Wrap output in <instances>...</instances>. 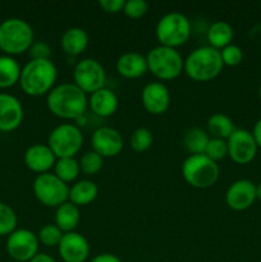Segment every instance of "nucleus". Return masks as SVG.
Listing matches in <instances>:
<instances>
[{
	"instance_id": "nucleus-34",
	"label": "nucleus",
	"mask_w": 261,
	"mask_h": 262,
	"mask_svg": "<svg viewBox=\"0 0 261 262\" xmlns=\"http://www.w3.org/2000/svg\"><path fill=\"white\" fill-rule=\"evenodd\" d=\"M220 56L224 66L228 67H237L241 64L243 59V51L240 46L230 43V45L225 46L224 49L220 50Z\"/></svg>"
},
{
	"instance_id": "nucleus-15",
	"label": "nucleus",
	"mask_w": 261,
	"mask_h": 262,
	"mask_svg": "<svg viewBox=\"0 0 261 262\" xmlns=\"http://www.w3.org/2000/svg\"><path fill=\"white\" fill-rule=\"evenodd\" d=\"M256 200V186L248 179L233 182L225 193L228 207L234 211H243L253 205Z\"/></svg>"
},
{
	"instance_id": "nucleus-43",
	"label": "nucleus",
	"mask_w": 261,
	"mask_h": 262,
	"mask_svg": "<svg viewBox=\"0 0 261 262\" xmlns=\"http://www.w3.org/2000/svg\"><path fill=\"white\" fill-rule=\"evenodd\" d=\"M129 262H130V261H129Z\"/></svg>"
},
{
	"instance_id": "nucleus-33",
	"label": "nucleus",
	"mask_w": 261,
	"mask_h": 262,
	"mask_svg": "<svg viewBox=\"0 0 261 262\" xmlns=\"http://www.w3.org/2000/svg\"><path fill=\"white\" fill-rule=\"evenodd\" d=\"M205 155L211 159L212 161L223 160L225 156H228V145L227 140H220V138L210 137L209 143L205 150Z\"/></svg>"
},
{
	"instance_id": "nucleus-13",
	"label": "nucleus",
	"mask_w": 261,
	"mask_h": 262,
	"mask_svg": "<svg viewBox=\"0 0 261 262\" xmlns=\"http://www.w3.org/2000/svg\"><path fill=\"white\" fill-rule=\"evenodd\" d=\"M92 151L101 158H114L122 152L124 141L122 135L112 127H99L94 130L91 137Z\"/></svg>"
},
{
	"instance_id": "nucleus-16",
	"label": "nucleus",
	"mask_w": 261,
	"mask_h": 262,
	"mask_svg": "<svg viewBox=\"0 0 261 262\" xmlns=\"http://www.w3.org/2000/svg\"><path fill=\"white\" fill-rule=\"evenodd\" d=\"M58 251L64 262H84L90 256V245L79 233H64Z\"/></svg>"
},
{
	"instance_id": "nucleus-35",
	"label": "nucleus",
	"mask_w": 261,
	"mask_h": 262,
	"mask_svg": "<svg viewBox=\"0 0 261 262\" xmlns=\"http://www.w3.org/2000/svg\"><path fill=\"white\" fill-rule=\"evenodd\" d=\"M147 10L148 3L145 0H128L124 2V8H123V13L132 19H140L147 13Z\"/></svg>"
},
{
	"instance_id": "nucleus-21",
	"label": "nucleus",
	"mask_w": 261,
	"mask_h": 262,
	"mask_svg": "<svg viewBox=\"0 0 261 262\" xmlns=\"http://www.w3.org/2000/svg\"><path fill=\"white\" fill-rule=\"evenodd\" d=\"M89 35L81 27H71L63 33L60 40L61 49L66 54L72 56H78L89 46Z\"/></svg>"
},
{
	"instance_id": "nucleus-10",
	"label": "nucleus",
	"mask_w": 261,
	"mask_h": 262,
	"mask_svg": "<svg viewBox=\"0 0 261 262\" xmlns=\"http://www.w3.org/2000/svg\"><path fill=\"white\" fill-rule=\"evenodd\" d=\"M73 83L84 94H94L104 89L106 82V73L104 67L96 59L86 58L76 64L73 71Z\"/></svg>"
},
{
	"instance_id": "nucleus-11",
	"label": "nucleus",
	"mask_w": 261,
	"mask_h": 262,
	"mask_svg": "<svg viewBox=\"0 0 261 262\" xmlns=\"http://www.w3.org/2000/svg\"><path fill=\"white\" fill-rule=\"evenodd\" d=\"M38 238L28 229H15L8 235L7 252L14 261L30 262L38 253Z\"/></svg>"
},
{
	"instance_id": "nucleus-24",
	"label": "nucleus",
	"mask_w": 261,
	"mask_h": 262,
	"mask_svg": "<svg viewBox=\"0 0 261 262\" xmlns=\"http://www.w3.org/2000/svg\"><path fill=\"white\" fill-rule=\"evenodd\" d=\"M233 36V27L225 20H216L207 30V41L210 46L219 51L232 43Z\"/></svg>"
},
{
	"instance_id": "nucleus-2",
	"label": "nucleus",
	"mask_w": 261,
	"mask_h": 262,
	"mask_svg": "<svg viewBox=\"0 0 261 262\" xmlns=\"http://www.w3.org/2000/svg\"><path fill=\"white\" fill-rule=\"evenodd\" d=\"M58 69L55 64L48 60L31 59L20 71L19 84L26 95L32 97L48 95L55 87Z\"/></svg>"
},
{
	"instance_id": "nucleus-17",
	"label": "nucleus",
	"mask_w": 261,
	"mask_h": 262,
	"mask_svg": "<svg viewBox=\"0 0 261 262\" xmlns=\"http://www.w3.org/2000/svg\"><path fill=\"white\" fill-rule=\"evenodd\" d=\"M23 120V106L19 100L9 94H0V130H15Z\"/></svg>"
},
{
	"instance_id": "nucleus-19",
	"label": "nucleus",
	"mask_w": 261,
	"mask_h": 262,
	"mask_svg": "<svg viewBox=\"0 0 261 262\" xmlns=\"http://www.w3.org/2000/svg\"><path fill=\"white\" fill-rule=\"evenodd\" d=\"M147 71L148 68L146 56L140 53H136V51L122 54L117 60V72L124 78H140Z\"/></svg>"
},
{
	"instance_id": "nucleus-7",
	"label": "nucleus",
	"mask_w": 261,
	"mask_h": 262,
	"mask_svg": "<svg viewBox=\"0 0 261 262\" xmlns=\"http://www.w3.org/2000/svg\"><path fill=\"white\" fill-rule=\"evenodd\" d=\"M191 22L186 15L171 12L159 19L155 33L160 45L177 49L187 42L191 36Z\"/></svg>"
},
{
	"instance_id": "nucleus-3",
	"label": "nucleus",
	"mask_w": 261,
	"mask_h": 262,
	"mask_svg": "<svg viewBox=\"0 0 261 262\" xmlns=\"http://www.w3.org/2000/svg\"><path fill=\"white\" fill-rule=\"evenodd\" d=\"M223 68L224 64L220 51L210 45L194 49L184 59V72L196 82H207L216 78Z\"/></svg>"
},
{
	"instance_id": "nucleus-8",
	"label": "nucleus",
	"mask_w": 261,
	"mask_h": 262,
	"mask_svg": "<svg viewBox=\"0 0 261 262\" xmlns=\"http://www.w3.org/2000/svg\"><path fill=\"white\" fill-rule=\"evenodd\" d=\"M48 146L56 159L74 158L83 146V135L77 125L59 124L49 135Z\"/></svg>"
},
{
	"instance_id": "nucleus-14",
	"label": "nucleus",
	"mask_w": 261,
	"mask_h": 262,
	"mask_svg": "<svg viewBox=\"0 0 261 262\" xmlns=\"http://www.w3.org/2000/svg\"><path fill=\"white\" fill-rule=\"evenodd\" d=\"M142 105L153 115H161L170 106V92L161 82H151L141 92Z\"/></svg>"
},
{
	"instance_id": "nucleus-32",
	"label": "nucleus",
	"mask_w": 261,
	"mask_h": 262,
	"mask_svg": "<svg viewBox=\"0 0 261 262\" xmlns=\"http://www.w3.org/2000/svg\"><path fill=\"white\" fill-rule=\"evenodd\" d=\"M64 233L55 224H46L38 232V242L46 247H55L59 246Z\"/></svg>"
},
{
	"instance_id": "nucleus-42",
	"label": "nucleus",
	"mask_w": 261,
	"mask_h": 262,
	"mask_svg": "<svg viewBox=\"0 0 261 262\" xmlns=\"http://www.w3.org/2000/svg\"><path fill=\"white\" fill-rule=\"evenodd\" d=\"M258 97H260V100H261V84H260V87H258Z\"/></svg>"
},
{
	"instance_id": "nucleus-4",
	"label": "nucleus",
	"mask_w": 261,
	"mask_h": 262,
	"mask_svg": "<svg viewBox=\"0 0 261 262\" xmlns=\"http://www.w3.org/2000/svg\"><path fill=\"white\" fill-rule=\"evenodd\" d=\"M33 43L32 27L20 18H9L0 23V50L5 55H19Z\"/></svg>"
},
{
	"instance_id": "nucleus-1",
	"label": "nucleus",
	"mask_w": 261,
	"mask_h": 262,
	"mask_svg": "<svg viewBox=\"0 0 261 262\" xmlns=\"http://www.w3.org/2000/svg\"><path fill=\"white\" fill-rule=\"evenodd\" d=\"M46 105L55 117L73 120L83 115L89 105V99L87 95L74 83H60L49 92Z\"/></svg>"
},
{
	"instance_id": "nucleus-29",
	"label": "nucleus",
	"mask_w": 261,
	"mask_h": 262,
	"mask_svg": "<svg viewBox=\"0 0 261 262\" xmlns=\"http://www.w3.org/2000/svg\"><path fill=\"white\" fill-rule=\"evenodd\" d=\"M17 215L9 205L0 202V237L9 235L17 228Z\"/></svg>"
},
{
	"instance_id": "nucleus-22",
	"label": "nucleus",
	"mask_w": 261,
	"mask_h": 262,
	"mask_svg": "<svg viewBox=\"0 0 261 262\" xmlns=\"http://www.w3.org/2000/svg\"><path fill=\"white\" fill-rule=\"evenodd\" d=\"M79 220H81L79 207L72 202L67 201L59 207H56L55 223L54 224L63 233L74 232V229L78 227Z\"/></svg>"
},
{
	"instance_id": "nucleus-36",
	"label": "nucleus",
	"mask_w": 261,
	"mask_h": 262,
	"mask_svg": "<svg viewBox=\"0 0 261 262\" xmlns=\"http://www.w3.org/2000/svg\"><path fill=\"white\" fill-rule=\"evenodd\" d=\"M30 55L32 60H48L50 59L51 50L50 46L44 41H37L33 42L30 48Z\"/></svg>"
},
{
	"instance_id": "nucleus-9",
	"label": "nucleus",
	"mask_w": 261,
	"mask_h": 262,
	"mask_svg": "<svg viewBox=\"0 0 261 262\" xmlns=\"http://www.w3.org/2000/svg\"><path fill=\"white\" fill-rule=\"evenodd\" d=\"M33 194L48 207H59L69 199V187L54 173L40 174L33 181Z\"/></svg>"
},
{
	"instance_id": "nucleus-41",
	"label": "nucleus",
	"mask_w": 261,
	"mask_h": 262,
	"mask_svg": "<svg viewBox=\"0 0 261 262\" xmlns=\"http://www.w3.org/2000/svg\"><path fill=\"white\" fill-rule=\"evenodd\" d=\"M256 199H258L261 201V183H258L256 186Z\"/></svg>"
},
{
	"instance_id": "nucleus-30",
	"label": "nucleus",
	"mask_w": 261,
	"mask_h": 262,
	"mask_svg": "<svg viewBox=\"0 0 261 262\" xmlns=\"http://www.w3.org/2000/svg\"><path fill=\"white\" fill-rule=\"evenodd\" d=\"M154 142V136L150 129L145 127H140L137 129L133 130L132 136H130V147L133 151L141 154L147 151L151 147Z\"/></svg>"
},
{
	"instance_id": "nucleus-27",
	"label": "nucleus",
	"mask_w": 261,
	"mask_h": 262,
	"mask_svg": "<svg viewBox=\"0 0 261 262\" xmlns=\"http://www.w3.org/2000/svg\"><path fill=\"white\" fill-rule=\"evenodd\" d=\"M209 135L201 128H189L183 136V145L191 155H202L205 154L206 146L209 143Z\"/></svg>"
},
{
	"instance_id": "nucleus-5",
	"label": "nucleus",
	"mask_w": 261,
	"mask_h": 262,
	"mask_svg": "<svg viewBox=\"0 0 261 262\" xmlns=\"http://www.w3.org/2000/svg\"><path fill=\"white\" fill-rule=\"evenodd\" d=\"M147 68L160 81H171L184 71V59L177 49L159 45L146 55Z\"/></svg>"
},
{
	"instance_id": "nucleus-12",
	"label": "nucleus",
	"mask_w": 261,
	"mask_h": 262,
	"mask_svg": "<svg viewBox=\"0 0 261 262\" xmlns=\"http://www.w3.org/2000/svg\"><path fill=\"white\" fill-rule=\"evenodd\" d=\"M228 156L240 165H246L255 159L257 145L252 133L246 129H234L227 140Z\"/></svg>"
},
{
	"instance_id": "nucleus-40",
	"label": "nucleus",
	"mask_w": 261,
	"mask_h": 262,
	"mask_svg": "<svg viewBox=\"0 0 261 262\" xmlns=\"http://www.w3.org/2000/svg\"><path fill=\"white\" fill-rule=\"evenodd\" d=\"M30 262H56L55 258L51 257L48 253H40L38 252L35 257L32 258Z\"/></svg>"
},
{
	"instance_id": "nucleus-6",
	"label": "nucleus",
	"mask_w": 261,
	"mask_h": 262,
	"mask_svg": "<svg viewBox=\"0 0 261 262\" xmlns=\"http://www.w3.org/2000/svg\"><path fill=\"white\" fill-rule=\"evenodd\" d=\"M182 176L193 188L206 189L219 179V166L205 154L189 155L182 164Z\"/></svg>"
},
{
	"instance_id": "nucleus-18",
	"label": "nucleus",
	"mask_w": 261,
	"mask_h": 262,
	"mask_svg": "<svg viewBox=\"0 0 261 262\" xmlns=\"http://www.w3.org/2000/svg\"><path fill=\"white\" fill-rule=\"evenodd\" d=\"M25 164L31 171L40 174L49 173L56 163V158L48 145L35 143L30 146L25 152Z\"/></svg>"
},
{
	"instance_id": "nucleus-37",
	"label": "nucleus",
	"mask_w": 261,
	"mask_h": 262,
	"mask_svg": "<svg viewBox=\"0 0 261 262\" xmlns=\"http://www.w3.org/2000/svg\"><path fill=\"white\" fill-rule=\"evenodd\" d=\"M99 5L105 13L117 14V13L123 12V8H124V0H100Z\"/></svg>"
},
{
	"instance_id": "nucleus-28",
	"label": "nucleus",
	"mask_w": 261,
	"mask_h": 262,
	"mask_svg": "<svg viewBox=\"0 0 261 262\" xmlns=\"http://www.w3.org/2000/svg\"><path fill=\"white\" fill-rule=\"evenodd\" d=\"M79 161L74 158H63L56 159V163L54 165V174L58 177L64 183H71L74 182L79 176Z\"/></svg>"
},
{
	"instance_id": "nucleus-23",
	"label": "nucleus",
	"mask_w": 261,
	"mask_h": 262,
	"mask_svg": "<svg viewBox=\"0 0 261 262\" xmlns=\"http://www.w3.org/2000/svg\"><path fill=\"white\" fill-rule=\"evenodd\" d=\"M97 193H99V188L94 182L89 179H82V181L76 182L69 188L68 201L78 207L86 206L96 200Z\"/></svg>"
},
{
	"instance_id": "nucleus-31",
	"label": "nucleus",
	"mask_w": 261,
	"mask_h": 262,
	"mask_svg": "<svg viewBox=\"0 0 261 262\" xmlns=\"http://www.w3.org/2000/svg\"><path fill=\"white\" fill-rule=\"evenodd\" d=\"M104 158L99 155L95 151H87L82 155L81 160H79V168L84 176H95L99 173L104 164Z\"/></svg>"
},
{
	"instance_id": "nucleus-38",
	"label": "nucleus",
	"mask_w": 261,
	"mask_h": 262,
	"mask_svg": "<svg viewBox=\"0 0 261 262\" xmlns=\"http://www.w3.org/2000/svg\"><path fill=\"white\" fill-rule=\"evenodd\" d=\"M90 262H122L119 258L113 253H100V255L95 256Z\"/></svg>"
},
{
	"instance_id": "nucleus-26",
	"label": "nucleus",
	"mask_w": 261,
	"mask_h": 262,
	"mask_svg": "<svg viewBox=\"0 0 261 262\" xmlns=\"http://www.w3.org/2000/svg\"><path fill=\"white\" fill-rule=\"evenodd\" d=\"M234 129L232 119L223 113H215L207 119V132L212 138L228 140Z\"/></svg>"
},
{
	"instance_id": "nucleus-39",
	"label": "nucleus",
	"mask_w": 261,
	"mask_h": 262,
	"mask_svg": "<svg viewBox=\"0 0 261 262\" xmlns=\"http://www.w3.org/2000/svg\"><path fill=\"white\" fill-rule=\"evenodd\" d=\"M251 133H252L253 138H255V142L257 145V147L261 148V118L255 123L253 130Z\"/></svg>"
},
{
	"instance_id": "nucleus-25",
	"label": "nucleus",
	"mask_w": 261,
	"mask_h": 262,
	"mask_svg": "<svg viewBox=\"0 0 261 262\" xmlns=\"http://www.w3.org/2000/svg\"><path fill=\"white\" fill-rule=\"evenodd\" d=\"M22 68L13 56H0V89H9L19 83Z\"/></svg>"
},
{
	"instance_id": "nucleus-20",
	"label": "nucleus",
	"mask_w": 261,
	"mask_h": 262,
	"mask_svg": "<svg viewBox=\"0 0 261 262\" xmlns=\"http://www.w3.org/2000/svg\"><path fill=\"white\" fill-rule=\"evenodd\" d=\"M89 105L92 113L96 114L97 117L109 118L117 112L119 101H118V96L114 91L104 87V89L90 95Z\"/></svg>"
}]
</instances>
